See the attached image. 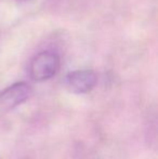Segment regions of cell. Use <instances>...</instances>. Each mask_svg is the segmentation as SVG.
Masks as SVG:
<instances>
[{
  "instance_id": "cell-2",
  "label": "cell",
  "mask_w": 158,
  "mask_h": 159,
  "mask_svg": "<svg viewBox=\"0 0 158 159\" xmlns=\"http://www.w3.org/2000/svg\"><path fill=\"white\" fill-rule=\"evenodd\" d=\"M33 93L27 82H15L0 91V114L8 113L25 102Z\"/></svg>"
},
{
  "instance_id": "cell-4",
  "label": "cell",
  "mask_w": 158,
  "mask_h": 159,
  "mask_svg": "<svg viewBox=\"0 0 158 159\" xmlns=\"http://www.w3.org/2000/svg\"><path fill=\"white\" fill-rule=\"evenodd\" d=\"M17 1H27V0H17Z\"/></svg>"
},
{
  "instance_id": "cell-3",
  "label": "cell",
  "mask_w": 158,
  "mask_h": 159,
  "mask_svg": "<svg viewBox=\"0 0 158 159\" xmlns=\"http://www.w3.org/2000/svg\"><path fill=\"white\" fill-rule=\"evenodd\" d=\"M97 82V75L91 69H79L67 74L66 87L73 93L82 94L88 93L95 87Z\"/></svg>"
},
{
  "instance_id": "cell-1",
  "label": "cell",
  "mask_w": 158,
  "mask_h": 159,
  "mask_svg": "<svg viewBox=\"0 0 158 159\" xmlns=\"http://www.w3.org/2000/svg\"><path fill=\"white\" fill-rule=\"evenodd\" d=\"M61 60L52 51H42L32 59L28 67L30 78L35 81H46L53 78L60 70Z\"/></svg>"
}]
</instances>
